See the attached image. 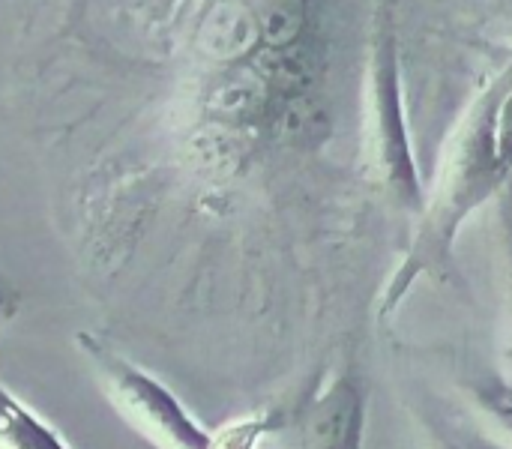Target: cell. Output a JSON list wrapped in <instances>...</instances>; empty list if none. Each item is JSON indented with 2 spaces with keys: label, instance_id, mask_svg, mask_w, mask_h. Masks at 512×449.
<instances>
[{
  "label": "cell",
  "instance_id": "9c48e42d",
  "mask_svg": "<svg viewBox=\"0 0 512 449\" xmlns=\"http://www.w3.org/2000/svg\"><path fill=\"white\" fill-rule=\"evenodd\" d=\"M411 417H414V429H417L420 449H465L453 435H450V429L438 420L435 411H429V408H414Z\"/></svg>",
  "mask_w": 512,
  "mask_h": 449
},
{
  "label": "cell",
  "instance_id": "5b68a950",
  "mask_svg": "<svg viewBox=\"0 0 512 449\" xmlns=\"http://www.w3.org/2000/svg\"><path fill=\"white\" fill-rule=\"evenodd\" d=\"M465 405L492 444L512 449V384L501 375L474 381L465 390Z\"/></svg>",
  "mask_w": 512,
  "mask_h": 449
},
{
  "label": "cell",
  "instance_id": "ba28073f",
  "mask_svg": "<svg viewBox=\"0 0 512 449\" xmlns=\"http://www.w3.org/2000/svg\"><path fill=\"white\" fill-rule=\"evenodd\" d=\"M288 426V417L282 411L252 414L243 420H234L213 432L210 449H264L270 438H276Z\"/></svg>",
  "mask_w": 512,
  "mask_h": 449
},
{
  "label": "cell",
  "instance_id": "3957f363",
  "mask_svg": "<svg viewBox=\"0 0 512 449\" xmlns=\"http://www.w3.org/2000/svg\"><path fill=\"white\" fill-rule=\"evenodd\" d=\"M84 363L93 372V381L117 417L150 447L156 449H210L213 432L204 429L186 405L150 372L132 360L111 351L96 336L81 333L75 339Z\"/></svg>",
  "mask_w": 512,
  "mask_h": 449
},
{
  "label": "cell",
  "instance_id": "52a82bcc",
  "mask_svg": "<svg viewBox=\"0 0 512 449\" xmlns=\"http://www.w3.org/2000/svg\"><path fill=\"white\" fill-rule=\"evenodd\" d=\"M498 276H501V378L512 384V198L498 201Z\"/></svg>",
  "mask_w": 512,
  "mask_h": 449
},
{
  "label": "cell",
  "instance_id": "7a4b0ae2",
  "mask_svg": "<svg viewBox=\"0 0 512 449\" xmlns=\"http://www.w3.org/2000/svg\"><path fill=\"white\" fill-rule=\"evenodd\" d=\"M363 90V174L393 210L420 216L429 186L423 183L411 144L402 93L399 33L393 6L387 3H378L372 15Z\"/></svg>",
  "mask_w": 512,
  "mask_h": 449
},
{
  "label": "cell",
  "instance_id": "277c9868",
  "mask_svg": "<svg viewBox=\"0 0 512 449\" xmlns=\"http://www.w3.org/2000/svg\"><path fill=\"white\" fill-rule=\"evenodd\" d=\"M366 393L354 375H339L312 399L300 423L297 449H363Z\"/></svg>",
  "mask_w": 512,
  "mask_h": 449
},
{
  "label": "cell",
  "instance_id": "8992f818",
  "mask_svg": "<svg viewBox=\"0 0 512 449\" xmlns=\"http://www.w3.org/2000/svg\"><path fill=\"white\" fill-rule=\"evenodd\" d=\"M0 449H69L60 435L39 420L24 402H18L9 390H3V414H0Z\"/></svg>",
  "mask_w": 512,
  "mask_h": 449
},
{
  "label": "cell",
  "instance_id": "6da1fadb",
  "mask_svg": "<svg viewBox=\"0 0 512 449\" xmlns=\"http://www.w3.org/2000/svg\"><path fill=\"white\" fill-rule=\"evenodd\" d=\"M512 180V51L480 84L456 117L435 177L426 192V207L417 216L411 243L387 279L378 318H393L408 294L426 276H441L453 258L462 228L495 198H504Z\"/></svg>",
  "mask_w": 512,
  "mask_h": 449
}]
</instances>
